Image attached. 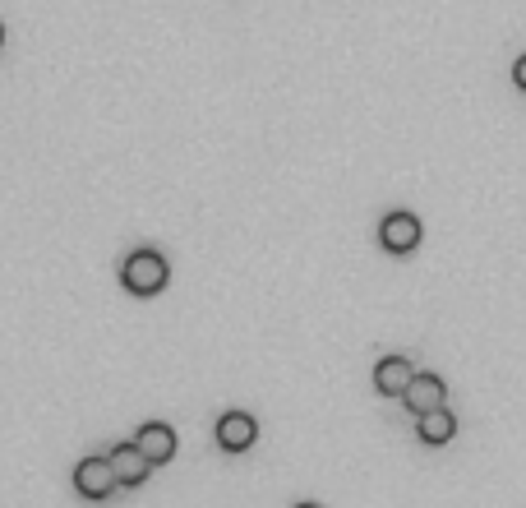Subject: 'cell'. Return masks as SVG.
<instances>
[{
    "label": "cell",
    "mask_w": 526,
    "mask_h": 508,
    "mask_svg": "<svg viewBox=\"0 0 526 508\" xmlns=\"http://www.w3.org/2000/svg\"><path fill=\"white\" fill-rule=\"evenodd\" d=\"M167 278H171V268L157 250H134L120 264V287L130 291V296H157V291L167 287Z\"/></svg>",
    "instance_id": "1"
},
{
    "label": "cell",
    "mask_w": 526,
    "mask_h": 508,
    "mask_svg": "<svg viewBox=\"0 0 526 508\" xmlns=\"http://www.w3.org/2000/svg\"><path fill=\"white\" fill-rule=\"evenodd\" d=\"M134 444L144 448L153 467H162V462L176 458V430H171V425H162V421H148L144 430H139V439H134Z\"/></svg>",
    "instance_id": "8"
},
{
    "label": "cell",
    "mask_w": 526,
    "mask_h": 508,
    "mask_svg": "<svg viewBox=\"0 0 526 508\" xmlns=\"http://www.w3.org/2000/svg\"><path fill=\"white\" fill-rule=\"evenodd\" d=\"M411 375H416V370H411L407 356H383V361L374 365V388H379L383 398H402Z\"/></svg>",
    "instance_id": "7"
},
{
    "label": "cell",
    "mask_w": 526,
    "mask_h": 508,
    "mask_svg": "<svg viewBox=\"0 0 526 508\" xmlns=\"http://www.w3.org/2000/svg\"><path fill=\"white\" fill-rule=\"evenodd\" d=\"M116 467H111V458H84L79 467H74V490L84 499H107L111 490H116Z\"/></svg>",
    "instance_id": "2"
},
{
    "label": "cell",
    "mask_w": 526,
    "mask_h": 508,
    "mask_svg": "<svg viewBox=\"0 0 526 508\" xmlns=\"http://www.w3.org/2000/svg\"><path fill=\"white\" fill-rule=\"evenodd\" d=\"M111 467H116V481L120 485H144L148 472H153V462L139 444H116V453H107Z\"/></svg>",
    "instance_id": "6"
},
{
    "label": "cell",
    "mask_w": 526,
    "mask_h": 508,
    "mask_svg": "<svg viewBox=\"0 0 526 508\" xmlns=\"http://www.w3.org/2000/svg\"><path fill=\"white\" fill-rule=\"evenodd\" d=\"M379 245L388 254H411L420 245V218L416 213H388L379 222Z\"/></svg>",
    "instance_id": "3"
},
{
    "label": "cell",
    "mask_w": 526,
    "mask_h": 508,
    "mask_svg": "<svg viewBox=\"0 0 526 508\" xmlns=\"http://www.w3.org/2000/svg\"><path fill=\"white\" fill-rule=\"evenodd\" d=\"M0 47H5V24H0Z\"/></svg>",
    "instance_id": "11"
},
{
    "label": "cell",
    "mask_w": 526,
    "mask_h": 508,
    "mask_svg": "<svg viewBox=\"0 0 526 508\" xmlns=\"http://www.w3.org/2000/svg\"><path fill=\"white\" fill-rule=\"evenodd\" d=\"M296 508H319V504H296Z\"/></svg>",
    "instance_id": "12"
},
{
    "label": "cell",
    "mask_w": 526,
    "mask_h": 508,
    "mask_svg": "<svg viewBox=\"0 0 526 508\" xmlns=\"http://www.w3.org/2000/svg\"><path fill=\"white\" fill-rule=\"evenodd\" d=\"M402 402H407V412L425 416V412H434V407H448V388H443L439 375H411Z\"/></svg>",
    "instance_id": "4"
},
{
    "label": "cell",
    "mask_w": 526,
    "mask_h": 508,
    "mask_svg": "<svg viewBox=\"0 0 526 508\" xmlns=\"http://www.w3.org/2000/svg\"><path fill=\"white\" fill-rule=\"evenodd\" d=\"M513 84H517V88H522V93H526V56H522V61L513 65Z\"/></svg>",
    "instance_id": "10"
},
{
    "label": "cell",
    "mask_w": 526,
    "mask_h": 508,
    "mask_svg": "<svg viewBox=\"0 0 526 508\" xmlns=\"http://www.w3.org/2000/svg\"><path fill=\"white\" fill-rule=\"evenodd\" d=\"M416 435H420V444H448L457 435V416L448 407H434V412L416 416Z\"/></svg>",
    "instance_id": "9"
},
{
    "label": "cell",
    "mask_w": 526,
    "mask_h": 508,
    "mask_svg": "<svg viewBox=\"0 0 526 508\" xmlns=\"http://www.w3.org/2000/svg\"><path fill=\"white\" fill-rule=\"evenodd\" d=\"M254 439H259V421L250 412H227L217 421V444L227 453H245V448H254Z\"/></svg>",
    "instance_id": "5"
}]
</instances>
